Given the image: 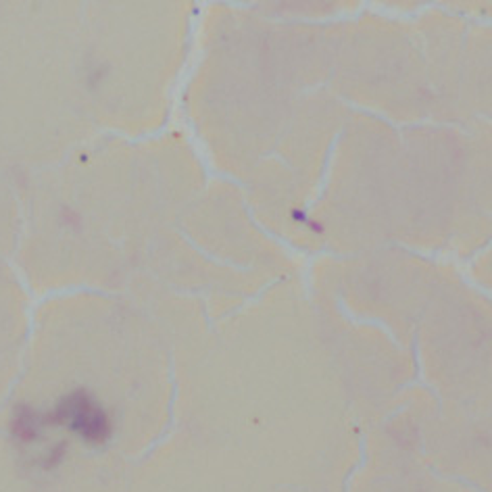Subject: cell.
I'll return each mask as SVG.
<instances>
[{"mask_svg":"<svg viewBox=\"0 0 492 492\" xmlns=\"http://www.w3.org/2000/svg\"><path fill=\"white\" fill-rule=\"evenodd\" d=\"M44 422L46 428L65 426L90 444H103L111 436L109 415L88 390H73L63 396L53 413H44Z\"/></svg>","mask_w":492,"mask_h":492,"instance_id":"6da1fadb","label":"cell"},{"mask_svg":"<svg viewBox=\"0 0 492 492\" xmlns=\"http://www.w3.org/2000/svg\"><path fill=\"white\" fill-rule=\"evenodd\" d=\"M46 430L44 413L34 411L32 407H19L13 420V434L21 442H36Z\"/></svg>","mask_w":492,"mask_h":492,"instance_id":"7a4b0ae2","label":"cell"}]
</instances>
